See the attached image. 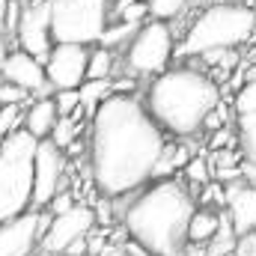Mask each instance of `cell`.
<instances>
[{"label": "cell", "mask_w": 256, "mask_h": 256, "mask_svg": "<svg viewBox=\"0 0 256 256\" xmlns=\"http://www.w3.org/2000/svg\"><path fill=\"white\" fill-rule=\"evenodd\" d=\"M66 152L51 140H42L36 149V170H33V208L42 212L66 191Z\"/></svg>", "instance_id": "cell-9"}, {"label": "cell", "mask_w": 256, "mask_h": 256, "mask_svg": "<svg viewBox=\"0 0 256 256\" xmlns=\"http://www.w3.org/2000/svg\"><path fill=\"white\" fill-rule=\"evenodd\" d=\"M188 3H191V0H146L152 21H170V18L182 15Z\"/></svg>", "instance_id": "cell-20"}, {"label": "cell", "mask_w": 256, "mask_h": 256, "mask_svg": "<svg viewBox=\"0 0 256 256\" xmlns=\"http://www.w3.org/2000/svg\"><path fill=\"white\" fill-rule=\"evenodd\" d=\"M74 208V202H72V194L63 191L54 202H51V218H60V214H66V212H72Z\"/></svg>", "instance_id": "cell-27"}, {"label": "cell", "mask_w": 256, "mask_h": 256, "mask_svg": "<svg viewBox=\"0 0 256 256\" xmlns=\"http://www.w3.org/2000/svg\"><path fill=\"white\" fill-rule=\"evenodd\" d=\"M236 114L238 116H250V114H256V80H250V84H244L238 92H236Z\"/></svg>", "instance_id": "cell-23"}, {"label": "cell", "mask_w": 256, "mask_h": 256, "mask_svg": "<svg viewBox=\"0 0 256 256\" xmlns=\"http://www.w3.org/2000/svg\"><path fill=\"white\" fill-rule=\"evenodd\" d=\"M57 122H60V110H57L54 96L36 98V102L27 108V114H24V131H30L39 143H42V140H51Z\"/></svg>", "instance_id": "cell-15"}, {"label": "cell", "mask_w": 256, "mask_h": 256, "mask_svg": "<svg viewBox=\"0 0 256 256\" xmlns=\"http://www.w3.org/2000/svg\"><path fill=\"white\" fill-rule=\"evenodd\" d=\"M51 220H54L51 214L27 212L21 218L0 224V256H30L36 244H42Z\"/></svg>", "instance_id": "cell-12"}, {"label": "cell", "mask_w": 256, "mask_h": 256, "mask_svg": "<svg viewBox=\"0 0 256 256\" xmlns=\"http://www.w3.org/2000/svg\"><path fill=\"white\" fill-rule=\"evenodd\" d=\"M45 72H48V84L54 92L80 90L90 80V51L84 45H54Z\"/></svg>", "instance_id": "cell-10"}, {"label": "cell", "mask_w": 256, "mask_h": 256, "mask_svg": "<svg viewBox=\"0 0 256 256\" xmlns=\"http://www.w3.org/2000/svg\"><path fill=\"white\" fill-rule=\"evenodd\" d=\"M167 149V134L146 104L128 92H114L90 122V176L98 194L126 196L155 179Z\"/></svg>", "instance_id": "cell-1"}, {"label": "cell", "mask_w": 256, "mask_h": 256, "mask_svg": "<svg viewBox=\"0 0 256 256\" xmlns=\"http://www.w3.org/2000/svg\"><path fill=\"white\" fill-rule=\"evenodd\" d=\"M78 120L74 116H60V122H57V128H54V134H51V143L54 146H60V149H68L72 143H74V134H78Z\"/></svg>", "instance_id": "cell-21"}, {"label": "cell", "mask_w": 256, "mask_h": 256, "mask_svg": "<svg viewBox=\"0 0 256 256\" xmlns=\"http://www.w3.org/2000/svg\"><path fill=\"white\" fill-rule=\"evenodd\" d=\"M236 256H256V232L244 236V238H238V244H236Z\"/></svg>", "instance_id": "cell-28"}, {"label": "cell", "mask_w": 256, "mask_h": 256, "mask_svg": "<svg viewBox=\"0 0 256 256\" xmlns=\"http://www.w3.org/2000/svg\"><path fill=\"white\" fill-rule=\"evenodd\" d=\"M173 57V30L167 21H149L126 48V68L134 74H164Z\"/></svg>", "instance_id": "cell-7"}, {"label": "cell", "mask_w": 256, "mask_h": 256, "mask_svg": "<svg viewBox=\"0 0 256 256\" xmlns=\"http://www.w3.org/2000/svg\"><path fill=\"white\" fill-rule=\"evenodd\" d=\"M236 140H238V149H242V155L248 158V164L256 167V114H250V116H238Z\"/></svg>", "instance_id": "cell-17"}, {"label": "cell", "mask_w": 256, "mask_h": 256, "mask_svg": "<svg viewBox=\"0 0 256 256\" xmlns=\"http://www.w3.org/2000/svg\"><path fill=\"white\" fill-rule=\"evenodd\" d=\"M9 54H12V51L6 48V39L0 36V78H3V68H6V63H9Z\"/></svg>", "instance_id": "cell-30"}, {"label": "cell", "mask_w": 256, "mask_h": 256, "mask_svg": "<svg viewBox=\"0 0 256 256\" xmlns=\"http://www.w3.org/2000/svg\"><path fill=\"white\" fill-rule=\"evenodd\" d=\"M188 155H185V149L182 146H167L164 149V155H161V161H158V167H155V182H161V179H170L179 167H188Z\"/></svg>", "instance_id": "cell-18"}, {"label": "cell", "mask_w": 256, "mask_h": 256, "mask_svg": "<svg viewBox=\"0 0 256 256\" xmlns=\"http://www.w3.org/2000/svg\"><path fill=\"white\" fill-rule=\"evenodd\" d=\"M51 18H54V0H30L24 6L18 30H15V39H18L21 51H27L30 57H36L42 63H48V57L54 51Z\"/></svg>", "instance_id": "cell-8"}, {"label": "cell", "mask_w": 256, "mask_h": 256, "mask_svg": "<svg viewBox=\"0 0 256 256\" xmlns=\"http://www.w3.org/2000/svg\"><path fill=\"white\" fill-rule=\"evenodd\" d=\"M232 143V134H230V128H220V131H214L212 134V149H220V146H230Z\"/></svg>", "instance_id": "cell-29"}, {"label": "cell", "mask_w": 256, "mask_h": 256, "mask_svg": "<svg viewBox=\"0 0 256 256\" xmlns=\"http://www.w3.org/2000/svg\"><path fill=\"white\" fill-rule=\"evenodd\" d=\"M9 6H12V0H0V24H6V15H9Z\"/></svg>", "instance_id": "cell-31"}, {"label": "cell", "mask_w": 256, "mask_h": 256, "mask_svg": "<svg viewBox=\"0 0 256 256\" xmlns=\"http://www.w3.org/2000/svg\"><path fill=\"white\" fill-rule=\"evenodd\" d=\"M3 80L6 84H15L21 90H27L30 96L33 92H42V98H48L45 92H51V84H48V72H45V63L30 57L27 51H12L9 54V63L3 68Z\"/></svg>", "instance_id": "cell-13"}, {"label": "cell", "mask_w": 256, "mask_h": 256, "mask_svg": "<svg viewBox=\"0 0 256 256\" xmlns=\"http://www.w3.org/2000/svg\"><path fill=\"white\" fill-rule=\"evenodd\" d=\"M110 27V0H54V45H92Z\"/></svg>", "instance_id": "cell-6"}, {"label": "cell", "mask_w": 256, "mask_h": 256, "mask_svg": "<svg viewBox=\"0 0 256 256\" xmlns=\"http://www.w3.org/2000/svg\"><path fill=\"white\" fill-rule=\"evenodd\" d=\"M194 196L179 179L152 182L122 214V226L146 256H185Z\"/></svg>", "instance_id": "cell-2"}, {"label": "cell", "mask_w": 256, "mask_h": 256, "mask_svg": "<svg viewBox=\"0 0 256 256\" xmlns=\"http://www.w3.org/2000/svg\"><path fill=\"white\" fill-rule=\"evenodd\" d=\"M137 33H140V24H126V21H122V24H116V27H108L104 39H102V48H110V51H114L120 42H126L128 36L134 39Z\"/></svg>", "instance_id": "cell-22"}, {"label": "cell", "mask_w": 256, "mask_h": 256, "mask_svg": "<svg viewBox=\"0 0 256 256\" xmlns=\"http://www.w3.org/2000/svg\"><path fill=\"white\" fill-rule=\"evenodd\" d=\"M185 176L191 179L194 185H206V182L212 179V167H208L206 158H191L188 167H185Z\"/></svg>", "instance_id": "cell-26"}, {"label": "cell", "mask_w": 256, "mask_h": 256, "mask_svg": "<svg viewBox=\"0 0 256 256\" xmlns=\"http://www.w3.org/2000/svg\"><path fill=\"white\" fill-rule=\"evenodd\" d=\"M256 33V9L248 3H212L206 6L185 33L179 57H206L214 51H232L250 42Z\"/></svg>", "instance_id": "cell-4"}, {"label": "cell", "mask_w": 256, "mask_h": 256, "mask_svg": "<svg viewBox=\"0 0 256 256\" xmlns=\"http://www.w3.org/2000/svg\"><path fill=\"white\" fill-rule=\"evenodd\" d=\"M220 226L224 224L212 208H196V214L191 218V226H188V242L191 244H208V242H214Z\"/></svg>", "instance_id": "cell-16"}, {"label": "cell", "mask_w": 256, "mask_h": 256, "mask_svg": "<svg viewBox=\"0 0 256 256\" xmlns=\"http://www.w3.org/2000/svg\"><path fill=\"white\" fill-rule=\"evenodd\" d=\"M27 98H30V92H27V90H21V86H15V84L0 80V108H21Z\"/></svg>", "instance_id": "cell-25"}, {"label": "cell", "mask_w": 256, "mask_h": 256, "mask_svg": "<svg viewBox=\"0 0 256 256\" xmlns=\"http://www.w3.org/2000/svg\"><path fill=\"white\" fill-rule=\"evenodd\" d=\"M54 102H57V110H60V116H84V110H80V90H72V92H57L54 96Z\"/></svg>", "instance_id": "cell-24"}, {"label": "cell", "mask_w": 256, "mask_h": 256, "mask_svg": "<svg viewBox=\"0 0 256 256\" xmlns=\"http://www.w3.org/2000/svg\"><path fill=\"white\" fill-rule=\"evenodd\" d=\"M137 3H146V0H120L114 9H116V12H122V9H128V6H137Z\"/></svg>", "instance_id": "cell-32"}, {"label": "cell", "mask_w": 256, "mask_h": 256, "mask_svg": "<svg viewBox=\"0 0 256 256\" xmlns=\"http://www.w3.org/2000/svg\"><path fill=\"white\" fill-rule=\"evenodd\" d=\"M39 140L18 128L0 143V224L33 208V170Z\"/></svg>", "instance_id": "cell-5"}, {"label": "cell", "mask_w": 256, "mask_h": 256, "mask_svg": "<svg viewBox=\"0 0 256 256\" xmlns=\"http://www.w3.org/2000/svg\"><path fill=\"white\" fill-rule=\"evenodd\" d=\"M114 74V51L110 48H96L90 51V80H110Z\"/></svg>", "instance_id": "cell-19"}, {"label": "cell", "mask_w": 256, "mask_h": 256, "mask_svg": "<svg viewBox=\"0 0 256 256\" xmlns=\"http://www.w3.org/2000/svg\"><path fill=\"white\" fill-rule=\"evenodd\" d=\"M232 3H238V0H232Z\"/></svg>", "instance_id": "cell-33"}, {"label": "cell", "mask_w": 256, "mask_h": 256, "mask_svg": "<svg viewBox=\"0 0 256 256\" xmlns=\"http://www.w3.org/2000/svg\"><path fill=\"white\" fill-rule=\"evenodd\" d=\"M226 220L238 238L256 232V185H236L226 194Z\"/></svg>", "instance_id": "cell-14"}, {"label": "cell", "mask_w": 256, "mask_h": 256, "mask_svg": "<svg viewBox=\"0 0 256 256\" xmlns=\"http://www.w3.org/2000/svg\"><path fill=\"white\" fill-rule=\"evenodd\" d=\"M143 104L164 134L194 137L196 131H202L206 120L220 108V90L206 72L191 66H176L149 84Z\"/></svg>", "instance_id": "cell-3"}, {"label": "cell", "mask_w": 256, "mask_h": 256, "mask_svg": "<svg viewBox=\"0 0 256 256\" xmlns=\"http://www.w3.org/2000/svg\"><path fill=\"white\" fill-rule=\"evenodd\" d=\"M96 226V212L90 206H74L60 218L51 220L45 238H42V254L45 256H68V250L90 236Z\"/></svg>", "instance_id": "cell-11"}]
</instances>
